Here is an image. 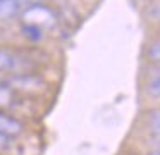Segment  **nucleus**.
<instances>
[{
  "label": "nucleus",
  "instance_id": "obj_2",
  "mask_svg": "<svg viewBox=\"0 0 160 155\" xmlns=\"http://www.w3.org/2000/svg\"><path fill=\"white\" fill-rule=\"evenodd\" d=\"M22 129H24V126H22L21 121H18L12 116H7L4 112H0V134L12 138V136L21 134Z\"/></svg>",
  "mask_w": 160,
  "mask_h": 155
},
{
  "label": "nucleus",
  "instance_id": "obj_4",
  "mask_svg": "<svg viewBox=\"0 0 160 155\" xmlns=\"http://www.w3.org/2000/svg\"><path fill=\"white\" fill-rule=\"evenodd\" d=\"M16 67V59L11 54L0 50V71H9Z\"/></svg>",
  "mask_w": 160,
  "mask_h": 155
},
{
  "label": "nucleus",
  "instance_id": "obj_6",
  "mask_svg": "<svg viewBox=\"0 0 160 155\" xmlns=\"http://www.w3.org/2000/svg\"><path fill=\"white\" fill-rule=\"evenodd\" d=\"M148 122H150V129L155 136L160 134V116H158V110H153V112L148 114Z\"/></svg>",
  "mask_w": 160,
  "mask_h": 155
},
{
  "label": "nucleus",
  "instance_id": "obj_5",
  "mask_svg": "<svg viewBox=\"0 0 160 155\" xmlns=\"http://www.w3.org/2000/svg\"><path fill=\"white\" fill-rule=\"evenodd\" d=\"M22 33H24V36H28L29 40H33V41H38L43 38L42 29L36 28V26H29V24H24V26H22Z\"/></svg>",
  "mask_w": 160,
  "mask_h": 155
},
{
  "label": "nucleus",
  "instance_id": "obj_3",
  "mask_svg": "<svg viewBox=\"0 0 160 155\" xmlns=\"http://www.w3.org/2000/svg\"><path fill=\"white\" fill-rule=\"evenodd\" d=\"M19 12V0H0V21L9 19Z\"/></svg>",
  "mask_w": 160,
  "mask_h": 155
},
{
  "label": "nucleus",
  "instance_id": "obj_10",
  "mask_svg": "<svg viewBox=\"0 0 160 155\" xmlns=\"http://www.w3.org/2000/svg\"><path fill=\"white\" fill-rule=\"evenodd\" d=\"M9 147H11V138L4 136V134H0V152L7 150Z\"/></svg>",
  "mask_w": 160,
  "mask_h": 155
},
{
  "label": "nucleus",
  "instance_id": "obj_11",
  "mask_svg": "<svg viewBox=\"0 0 160 155\" xmlns=\"http://www.w3.org/2000/svg\"><path fill=\"white\" fill-rule=\"evenodd\" d=\"M33 2H36V0H33Z\"/></svg>",
  "mask_w": 160,
  "mask_h": 155
},
{
  "label": "nucleus",
  "instance_id": "obj_8",
  "mask_svg": "<svg viewBox=\"0 0 160 155\" xmlns=\"http://www.w3.org/2000/svg\"><path fill=\"white\" fill-rule=\"evenodd\" d=\"M148 91L152 93L153 96H158V93H160V78H158V74H155L153 81L148 85Z\"/></svg>",
  "mask_w": 160,
  "mask_h": 155
},
{
  "label": "nucleus",
  "instance_id": "obj_9",
  "mask_svg": "<svg viewBox=\"0 0 160 155\" xmlns=\"http://www.w3.org/2000/svg\"><path fill=\"white\" fill-rule=\"evenodd\" d=\"M148 55H150V59H152L153 62H158V59H160V43L158 41H155V43L150 47Z\"/></svg>",
  "mask_w": 160,
  "mask_h": 155
},
{
  "label": "nucleus",
  "instance_id": "obj_1",
  "mask_svg": "<svg viewBox=\"0 0 160 155\" xmlns=\"http://www.w3.org/2000/svg\"><path fill=\"white\" fill-rule=\"evenodd\" d=\"M22 19L29 26H36L42 29L43 26L50 28L55 24V14L45 5H29L28 9L22 12Z\"/></svg>",
  "mask_w": 160,
  "mask_h": 155
},
{
  "label": "nucleus",
  "instance_id": "obj_7",
  "mask_svg": "<svg viewBox=\"0 0 160 155\" xmlns=\"http://www.w3.org/2000/svg\"><path fill=\"white\" fill-rule=\"evenodd\" d=\"M12 103V90L0 86V107H7Z\"/></svg>",
  "mask_w": 160,
  "mask_h": 155
}]
</instances>
